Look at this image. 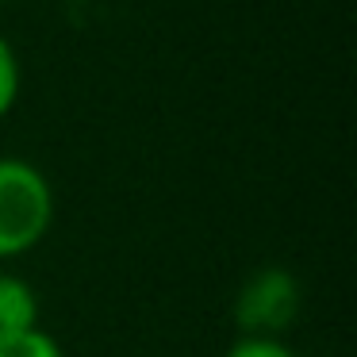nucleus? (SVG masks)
Segmentation results:
<instances>
[{"label": "nucleus", "instance_id": "39448f33", "mask_svg": "<svg viewBox=\"0 0 357 357\" xmlns=\"http://www.w3.org/2000/svg\"><path fill=\"white\" fill-rule=\"evenodd\" d=\"M20 81H24V73H20V58H16V50H12V43L0 35V119L16 108Z\"/></svg>", "mask_w": 357, "mask_h": 357}, {"label": "nucleus", "instance_id": "20e7f679", "mask_svg": "<svg viewBox=\"0 0 357 357\" xmlns=\"http://www.w3.org/2000/svg\"><path fill=\"white\" fill-rule=\"evenodd\" d=\"M0 357H66V354H62V342L39 323L31 331H20L0 342Z\"/></svg>", "mask_w": 357, "mask_h": 357}, {"label": "nucleus", "instance_id": "0eeeda50", "mask_svg": "<svg viewBox=\"0 0 357 357\" xmlns=\"http://www.w3.org/2000/svg\"><path fill=\"white\" fill-rule=\"evenodd\" d=\"M0 4H4V0H0Z\"/></svg>", "mask_w": 357, "mask_h": 357}, {"label": "nucleus", "instance_id": "423d86ee", "mask_svg": "<svg viewBox=\"0 0 357 357\" xmlns=\"http://www.w3.org/2000/svg\"><path fill=\"white\" fill-rule=\"evenodd\" d=\"M223 357H300L284 338H254V334H238L227 346Z\"/></svg>", "mask_w": 357, "mask_h": 357}, {"label": "nucleus", "instance_id": "f257e3e1", "mask_svg": "<svg viewBox=\"0 0 357 357\" xmlns=\"http://www.w3.org/2000/svg\"><path fill=\"white\" fill-rule=\"evenodd\" d=\"M54 227V188L39 165L0 158V261L31 254Z\"/></svg>", "mask_w": 357, "mask_h": 357}, {"label": "nucleus", "instance_id": "f03ea898", "mask_svg": "<svg viewBox=\"0 0 357 357\" xmlns=\"http://www.w3.org/2000/svg\"><path fill=\"white\" fill-rule=\"evenodd\" d=\"M300 315V280L280 265L257 269L234 296V323L254 338H280Z\"/></svg>", "mask_w": 357, "mask_h": 357}, {"label": "nucleus", "instance_id": "7ed1b4c3", "mask_svg": "<svg viewBox=\"0 0 357 357\" xmlns=\"http://www.w3.org/2000/svg\"><path fill=\"white\" fill-rule=\"evenodd\" d=\"M31 326H39V296L31 280L12 269H0V342Z\"/></svg>", "mask_w": 357, "mask_h": 357}]
</instances>
